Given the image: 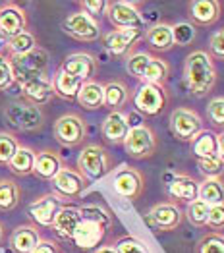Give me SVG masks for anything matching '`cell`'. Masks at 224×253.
Returning <instances> with one entry per match:
<instances>
[{
    "label": "cell",
    "instance_id": "obj_1",
    "mask_svg": "<svg viewBox=\"0 0 224 253\" xmlns=\"http://www.w3.org/2000/svg\"><path fill=\"white\" fill-rule=\"evenodd\" d=\"M183 82L187 91L197 99H203L213 93L217 85V68H215V60L209 56L207 50L197 48L185 56Z\"/></svg>",
    "mask_w": 224,
    "mask_h": 253
},
{
    "label": "cell",
    "instance_id": "obj_2",
    "mask_svg": "<svg viewBox=\"0 0 224 253\" xmlns=\"http://www.w3.org/2000/svg\"><path fill=\"white\" fill-rule=\"evenodd\" d=\"M126 70L132 78L139 80L141 84L163 85L170 78V64L163 60L157 54H151L147 50L132 52L126 58Z\"/></svg>",
    "mask_w": 224,
    "mask_h": 253
},
{
    "label": "cell",
    "instance_id": "obj_3",
    "mask_svg": "<svg viewBox=\"0 0 224 253\" xmlns=\"http://www.w3.org/2000/svg\"><path fill=\"white\" fill-rule=\"evenodd\" d=\"M168 127H170L172 135L182 143H191L205 129L203 118L191 106H176L170 112Z\"/></svg>",
    "mask_w": 224,
    "mask_h": 253
},
{
    "label": "cell",
    "instance_id": "obj_4",
    "mask_svg": "<svg viewBox=\"0 0 224 253\" xmlns=\"http://www.w3.org/2000/svg\"><path fill=\"white\" fill-rule=\"evenodd\" d=\"M12 64V76H14V84H25L33 78H39L46 74L48 68V52L37 46L31 52L23 54V56H10Z\"/></svg>",
    "mask_w": 224,
    "mask_h": 253
},
{
    "label": "cell",
    "instance_id": "obj_5",
    "mask_svg": "<svg viewBox=\"0 0 224 253\" xmlns=\"http://www.w3.org/2000/svg\"><path fill=\"white\" fill-rule=\"evenodd\" d=\"M112 169V157L101 145H87L78 157V172L85 180H101Z\"/></svg>",
    "mask_w": 224,
    "mask_h": 253
},
{
    "label": "cell",
    "instance_id": "obj_6",
    "mask_svg": "<svg viewBox=\"0 0 224 253\" xmlns=\"http://www.w3.org/2000/svg\"><path fill=\"white\" fill-rule=\"evenodd\" d=\"M157 149H159L157 133L147 124L130 127V133L124 141V151L128 153V157L135 161H145V159H151L157 153Z\"/></svg>",
    "mask_w": 224,
    "mask_h": 253
},
{
    "label": "cell",
    "instance_id": "obj_7",
    "mask_svg": "<svg viewBox=\"0 0 224 253\" xmlns=\"http://www.w3.org/2000/svg\"><path fill=\"white\" fill-rule=\"evenodd\" d=\"M132 101L139 114L147 116V118H155L168 106L170 99H168V93L163 85L141 84L135 89Z\"/></svg>",
    "mask_w": 224,
    "mask_h": 253
},
{
    "label": "cell",
    "instance_id": "obj_8",
    "mask_svg": "<svg viewBox=\"0 0 224 253\" xmlns=\"http://www.w3.org/2000/svg\"><path fill=\"white\" fill-rule=\"evenodd\" d=\"M4 116L10 126L21 129V131H35L43 126V120H45L41 108L27 103V101L10 103L4 110Z\"/></svg>",
    "mask_w": 224,
    "mask_h": 253
},
{
    "label": "cell",
    "instance_id": "obj_9",
    "mask_svg": "<svg viewBox=\"0 0 224 253\" xmlns=\"http://www.w3.org/2000/svg\"><path fill=\"white\" fill-rule=\"evenodd\" d=\"M104 14L114 29H145L137 2H108Z\"/></svg>",
    "mask_w": 224,
    "mask_h": 253
},
{
    "label": "cell",
    "instance_id": "obj_10",
    "mask_svg": "<svg viewBox=\"0 0 224 253\" xmlns=\"http://www.w3.org/2000/svg\"><path fill=\"white\" fill-rule=\"evenodd\" d=\"M62 31L70 35L72 39L82 42H93L102 37L101 23L99 20H93L85 12H74L62 21Z\"/></svg>",
    "mask_w": 224,
    "mask_h": 253
},
{
    "label": "cell",
    "instance_id": "obj_11",
    "mask_svg": "<svg viewBox=\"0 0 224 253\" xmlns=\"http://www.w3.org/2000/svg\"><path fill=\"white\" fill-rule=\"evenodd\" d=\"M112 190L122 199L137 201L143 195V190H145V178L137 169H132V167L124 165L114 172Z\"/></svg>",
    "mask_w": 224,
    "mask_h": 253
},
{
    "label": "cell",
    "instance_id": "obj_12",
    "mask_svg": "<svg viewBox=\"0 0 224 253\" xmlns=\"http://www.w3.org/2000/svg\"><path fill=\"white\" fill-rule=\"evenodd\" d=\"M145 35V29H112L102 35V44L104 48L116 56V58H128L135 44L141 41Z\"/></svg>",
    "mask_w": 224,
    "mask_h": 253
},
{
    "label": "cell",
    "instance_id": "obj_13",
    "mask_svg": "<svg viewBox=\"0 0 224 253\" xmlns=\"http://www.w3.org/2000/svg\"><path fill=\"white\" fill-rule=\"evenodd\" d=\"M147 220L159 232H174L183 222V211L174 201H163L151 207V211L147 212Z\"/></svg>",
    "mask_w": 224,
    "mask_h": 253
},
{
    "label": "cell",
    "instance_id": "obj_14",
    "mask_svg": "<svg viewBox=\"0 0 224 253\" xmlns=\"http://www.w3.org/2000/svg\"><path fill=\"white\" fill-rule=\"evenodd\" d=\"M54 137L64 147H78L82 145L85 135H87V126L82 116L78 114H64L54 122Z\"/></svg>",
    "mask_w": 224,
    "mask_h": 253
},
{
    "label": "cell",
    "instance_id": "obj_15",
    "mask_svg": "<svg viewBox=\"0 0 224 253\" xmlns=\"http://www.w3.org/2000/svg\"><path fill=\"white\" fill-rule=\"evenodd\" d=\"M64 207V199L58 197L56 193H45L41 197H37L31 205H29V216L31 220L37 224V226H43V228H52L54 224V218L56 214L62 211Z\"/></svg>",
    "mask_w": 224,
    "mask_h": 253
},
{
    "label": "cell",
    "instance_id": "obj_16",
    "mask_svg": "<svg viewBox=\"0 0 224 253\" xmlns=\"http://www.w3.org/2000/svg\"><path fill=\"white\" fill-rule=\"evenodd\" d=\"M50 182L56 195L62 199H78L89 186V180H85L76 169H68V167H62V170Z\"/></svg>",
    "mask_w": 224,
    "mask_h": 253
},
{
    "label": "cell",
    "instance_id": "obj_17",
    "mask_svg": "<svg viewBox=\"0 0 224 253\" xmlns=\"http://www.w3.org/2000/svg\"><path fill=\"white\" fill-rule=\"evenodd\" d=\"M27 27V16L25 10L16 2H6L0 6V37L6 41L14 39Z\"/></svg>",
    "mask_w": 224,
    "mask_h": 253
},
{
    "label": "cell",
    "instance_id": "obj_18",
    "mask_svg": "<svg viewBox=\"0 0 224 253\" xmlns=\"http://www.w3.org/2000/svg\"><path fill=\"white\" fill-rule=\"evenodd\" d=\"M223 4L219 0H191L187 4V20L193 27H211L221 20Z\"/></svg>",
    "mask_w": 224,
    "mask_h": 253
},
{
    "label": "cell",
    "instance_id": "obj_19",
    "mask_svg": "<svg viewBox=\"0 0 224 253\" xmlns=\"http://www.w3.org/2000/svg\"><path fill=\"white\" fill-rule=\"evenodd\" d=\"M106 236V228L93 222V220H87V218H82L80 224L76 226V230L72 234V240L74 246L82 252H89V250H97L101 246V242Z\"/></svg>",
    "mask_w": 224,
    "mask_h": 253
},
{
    "label": "cell",
    "instance_id": "obj_20",
    "mask_svg": "<svg viewBox=\"0 0 224 253\" xmlns=\"http://www.w3.org/2000/svg\"><path fill=\"white\" fill-rule=\"evenodd\" d=\"M60 70L85 84L91 82V78L97 74V60L89 52H74L62 62Z\"/></svg>",
    "mask_w": 224,
    "mask_h": 253
},
{
    "label": "cell",
    "instance_id": "obj_21",
    "mask_svg": "<svg viewBox=\"0 0 224 253\" xmlns=\"http://www.w3.org/2000/svg\"><path fill=\"white\" fill-rule=\"evenodd\" d=\"M21 95H23V101L31 103V105L39 106L50 103L52 97H54V89H52V82L50 78L45 74V76H39V78H33L25 84H21Z\"/></svg>",
    "mask_w": 224,
    "mask_h": 253
},
{
    "label": "cell",
    "instance_id": "obj_22",
    "mask_svg": "<svg viewBox=\"0 0 224 253\" xmlns=\"http://www.w3.org/2000/svg\"><path fill=\"white\" fill-rule=\"evenodd\" d=\"M101 133L104 141L112 143V145H124L128 133H130V120L122 110H114L108 112V116L104 118L101 126Z\"/></svg>",
    "mask_w": 224,
    "mask_h": 253
},
{
    "label": "cell",
    "instance_id": "obj_23",
    "mask_svg": "<svg viewBox=\"0 0 224 253\" xmlns=\"http://www.w3.org/2000/svg\"><path fill=\"white\" fill-rule=\"evenodd\" d=\"M166 191L170 195V199L176 203H191L197 199L199 193V182L187 174H174L172 180L166 184Z\"/></svg>",
    "mask_w": 224,
    "mask_h": 253
},
{
    "label": "cell",
    "instance_id": "obj_24",
    "mask_svg": "<svg viewBox=\"0 0 224 253\" xmlns=\"http://www.w3.org/2000/svg\"><path fill=\"white\" fill-rule=\"evenodd\" d=\"M143 39L147 42V46L155 52H168L176 46L174 42V33H172V25L170 23H155L149 29H145Z\"/></svg>",
    "mask_w": 224,
    "mask_h": 253
},
{
    "label": "cell",
    "instance_id": "obj_25",
    "mask_svg": "<svg viewBox=\"0 0 224 253\" xmlns=\"http://www.w3.org/2000/svg\"><path fill=\"white\" fill-rule=\"evenodd\" d=\"M62 159L56 151H50V149H45L41 153L35 155V167H33V174L41 180H52L58 172L62 170Z\"/></svg>",
    "mask_w": 224,
    "mask_h": 253
},
{
    "label": "cell",
    "instance_id": "obj_26",
    "mask_svg": "<svg viewBox=\"0 0 224 253\" xmlns=\"http://www.w3.org/2000/svg\"><path fill=\"white\" fill-rule=\"evenodd\" d=\"M39 242H41V234L33 224L18 226L10 236V246L16 253H31Z\"/></svg>",
    "mask_w": 224,
    "mask_h": 253
},
{
    "label": "cell",
    "instance_id": "obj_27",
    "mask_svg": "<svg viewBox=\"0 0 224 253\" xmlns=\"http://www.w3.org/2000/svg\"><path fill=\"white\" fill-rule=\"evenodd\" d=\"M50 82H52L54 95L64 99V101H76L78 93H80V89L83 85V82H80L78 78H74V76H70L66 72H62L60 68L56 70V74H54V78Z\"/></svg>",
    "mask_w": 224,
    "mask_h": 253
},
{
    "label": "cell",
    "instance_id": "obj_28",
    "mask_svg": "<svg viewBox=\"0 0 224 253\" xmlns=\"http://www.w3.org/2000/svg\"><path fill=\"white\" fill-rule=\"evenodd\" d=\"M76 101L85 110H99L104 106V85L95 82V80L85 82L78 93Z\"/></svg>",
    "mask_w": 224,
    "mask_h": 253
},
{
    "label": "cell",
    "instance_id": "obj_29",
    "mask_svg": "<svg viewBox=\"0 0 224 253\" xmlns=\"http://www.w3.org/2000/svg\"><path fill=\"white\" fill-rule=\"evenodd\" d=\"M82 220V214L78 207H62V211L56 214L54 218V224H52V230L60 236L62 240H72V234L76 230V226L80 224Z\"/></svg>",
    "mask_w": 224,
    "mask_h": 253
},
{
    "label": "cell",
    "instance_id": "obj_30",
    "mask_svg": "<svg viewBox=\"0 0 224 253\" xmlns=\"http://www.w3.org/2000/svg\"><path fill=\"white\" fill-rule=\"evenodd\" d=\"M130 101V89L124 82H108L104 84V106L114 112L128 105Z\"/></svg>",
    "mask_w": 224,
    "mask_h": 253
},
{
    "label": "cell",
    "instance_id": "obj_31",
    "mask_svg": "<svg viewBox=\"0 0 224 253\" xmlns=\"http://www.w3.org/2000/svg\"><path fill=\"white\" fill-rule=\"evenodd\" d=\"M197 199H201L205 205L215 207V205H224V182L223 178H211L199 182V193Z\"/></svg>",
    "mask_w": 224,
    "mask_h": 253
},
{
    "label": "cell",
    "instance_id": "obj_32",
    "mask_svg": "<svg viewBox=\"0 0 224 253\" xmlns=\"http://www.w3.org/2000/svg\"><path fill=\"white\" fill-rule=\"evenodd\" d=\"M35 151L29 147H21L16 151V155L10 159V163L6 165L12 174L16 176H29L33 174V167H35Z\"/></svg>",
    "mask_w": 224,
    "mask_h": 253
},
{
    "label": "cell",
    "instance_id": "obj_33",
    "mask_svg": "<svg viewBox=\"0 0 224 253\" xmlns=\"http://www.w3.org/2000/svg\"><path fill=\"white\" fill-rule=\"evenodd\" d=\"M189 145H191V153L197 161L215 157L217 155V133L211 131V129H203Z\"/></svg>",
    "mask_w": 224,
    "mask_h": 253
},
{
    "label": "cell",
    "instance_id": "obj_34",
    "mask_svg": "<svg viewBox=\"0 0 224 253\" xmlns=\"http://www.w3.org/2000/svg\"><path fill=\"white\" fill-rule=\"evenodd\" d=\"M20 203V186L14 180H0V211L8 212Z\"/></svg>",
    "mask_w": 224,
    "mask_h": 253
},
{
    "label": "cell",
    "instance_id": "obj_35",
    "mask_svg": "<svg viewBox=\"0 0 224 253\" xmlns=\"http://www.w3.org/2000/svg\"><path fill=\"white\" fill-rule=\"evenodd\" d=\"M37 46H39V44H37L35 35L29 33V31H23L20 35H16L14 39L6 41V48H8L10 56H23V54L31 52V50L37 48Z\"/></svg>",
    "mask_w": 224,
    "mask_h": 253
},
{
    "label": "cell",
    "instance_id": "obj_36",
    "mask_svg": "<svg viewBox=\"0 0 224 253\" xmlns=\"http://www.w3.org/2000/svg\"><path fill=\"white\" fill-rule=\"evenodd\" d=\"M183 216L189 220L191 226L195 228H207V216H209V205H205L201 199H195L187 203Z\"/></svg>",
    "mask_w": 224,
    "mask_h": 253
},
{
    "label": "cell",
    "instance_id": "obj_37",
    "mask_svg": "<svg viewBox=\"0 0 224 253\" xmlns=\"http://www.w3.org/2000/svg\"><path fill=\"white\" fill-rule=\"evenodd\" d=\"M78 209H80L82 218L93 220V222L104 226L106 230L112 226V214L106 211L104 207H101V205H83V207H78Z\"/></svg>",
    "mask_w": 224,
    "mask_h": 253
},
{
    "label": "cell",
    "instance_id": "obj_38",
    "mask_svg": "<svg viewBox=\"0 0 224 253\" xmlns=\"http://www.w3.org/2000/svg\"><path fill=\"white\" fill-rule=\"evenodd\" d=\"M195 253H224V234L207 232L195 246Z\"/></svg>",
    "mask_w": 224,
    "mask_h": 253
},
{
    "label": "cell",
    "instance_id": "obj_39",
    "mask_svg": "<svg viewBox=\"0 0 224 253\" xmlns=\"http://www.w3.org/2000/svg\"><path fill=\"white\" fill-rule=\"evenodd\" d=\"M197 169H199V172H201L203 180L223 178L224 176V163L221 161L219 155L209 157V159H199V161H197Z\"/></svg>",
    "mask_w": 224,
    "mask_h": 253
},
{
    "label": "cell",
    "instance_id": "obj_40",
    "mask_svg": "<svg viewBox=\"0 0 224 253\" xmlns=\"http://www.w3.org/2000/svg\"><path fill=\"white\" fill-rule=\"evenodd\" d=\"M18 149H20V141L16 135L8 131H0V167H6Z\"/></svg>",
    "mask_w": 224,
    "mask_h": 253
},
{
    "label": "cell",
    "instance_id": "obj_41",
    "mask_svg": "<svg viewBox=\"0 0 224 253\" xmlns=\"http://www.w3.org/2000/svg\"><path fill=\"white\" fill-rule=\"evenodd\" d=\"M207 118L211 126L217 129H224V97H215L207 105Z\"/></svg>",
    "mask_w": 224,
    "mask_h": 253
},
{
    "label": "cell",
    "instance_id": "obj_42",
    "mask_svg": "<svg viewBox=\"0 0 224 253\" xmlns=\"http://www.w3.org/2000/svg\"><path fill=\"white\" fill-rule=\"evenodd\" d=\"M112 248L116 253H149L147 246L135 236H122Z\"/></svg>",
    "mask_w": 224,
    "mask_h": 253
},
{
    "label": "cell",
    "instance_id": "obj_43",
    "mask_svg": "<svg viewBox=\"0 0 224 253\" xmlns=\"http://www.w3.org/2000/svg\"><path fill=\"white\" fill-rule=\"evenodd\" d=\"M172 33H174V42L180 44V46H187L195 39V27L189 21H182V23L172 25Z\"/></svg>",
    "mask_w": 224,
    "mask_h": 253
},
{
    "label": "cell",
    "instance_id": "obj_44",
    "mask_svg": "<svg viewBox=\"0 0 224 253\" xmlns=\"http://www.w3.org/2000/svg\"><path fill=\"white\" fill-rule=\"evenodd\" d=\"M209 56L215 60H223L224 62V27L217 29L211 37H209Z\"/></svg>",
    "mask_w": 224,
    "mask_h": 253
},
{
    "label": "cell",
    "instance_id": "obj_45",
    "mask_svg": "<svg viewBox=\"0 0 224 253\" xmlns=\"http://www.w3.org/2000/svg\"><path fill=\"white\" fill-rule=\"evenodd\" d=\"M12 85H14V76H12L10 54H2L0 52V91H6Z\"/></svg>",
    "mask_w": 224,
    "mask_h": 253
},
{
    "label": "cell",
    "instance_id": "obj_46",
    "mask_svg": "<svg viewBox=\"0 0 224 253\" xmlns=\"http://www.w3.org/2000/svg\"><path fill=\"white\" fill-rule=\"evenodd\" d=\"M207 228H209L211 232H221V230H224V205L209 207Z\"/></svg>",
    "mask_w": 224,
    "mask_h": 253
},
{
    "label": "cell",
    "instance_id": "obj_47",
    "mask_svg": "<svg viewBox=\"0 0 224 253\" xmlns=\"http://www.w3.org/2000/svg\"><path fill=\"white\" fill-rule=\"evenodd\" d=\"M106 0H83L80 2V6H82V12H85L87 16H91L93 20H97V18H101L102 14H104V10H106Z\"/></svg>",
    "mask_w": 224,
    "mask_h": 253
},
{
    "label": "cell",
    "instance_id": "obj_48",
    "mask_svg": "<svg viewBox=\"0 0 224 253\" xmlns=\"http://www.w3.org/2000/svg\"><path fill=\"white\" fill-rule=\"evenodd\" d=\"M31 253H62V252L54 242H50V240H43L41 238V242L37 244V248H35Z\"/></svg>",
    "mask_w": 224,
    "mask_h": 253
},
{
    "label": "cell",
    "instance_id": "obj_49",
    "mask_svg": "<svg viewBox=\"0 0 224 253\" xmlns=\"http://www.w3.org/2000/svg\"><path fill=\"white\" fill-rule=\"evenodd\" d=\"M217 155L221 157V161L224 163V131L217 133Z\"/></svg>",
    "mask_w": 224,
    "mask_h": 253
},
{
    "label": "cell",
    "instance_id": "obj_50",
    "mask_svg": "<svg viewBox=\"0 0 224 253\" xmlns=\"http://www.w3.org/2000/svg\"><path fill=\"white\" fill-rule=\"evenodd\" d=\"M93 253H116V252H114L112 246H102V248H97Z\"/></svg>",
    "mask_w": 224,
    "mask_h": 253
},
{
    "label": "cell",
    "instance_id": "obj_51",
    "mask_svg": "<svg viewBox=\"0 0 224 253\" xmlns=\"http://www.w3.org/2000/svg\"><path fill=\"white\" fill-rule=\"evenodd\" d=\"M2 46H6V39L4 37H0V52H2Z\"/></svg>",
    "mask_w": 224,
    "mask_h": 253
},
{
    "label": "cell",
    "instance_id": "obj_52",
    "mask_svg": "<svg viewBox=\"0 0 224 253\" xmlns=\"http://www.w3.org/2000/svg\"><path fill=\"white\" fill-rule=\"evenodd\" d=\"M2 234L4 232H2V224H0V242H2Z\"/></svg>",
    "mask_w": 224,
    "mask_h": 253
}]
</instances>
